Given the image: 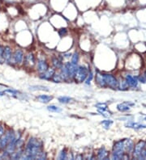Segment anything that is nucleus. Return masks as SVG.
Masks as SVG:
<instances>
[{
    "instance_id": "nucleus-1",
    "label": "nucleus",
    "mask_w": 146,
    "mask_h": 160,
    "mask_svg": "<svg viewBox=\"0 0 146 160\" xmlns=\"http://www.w3.org/2000/svg\"><path fill=\"white\" fill-rule=\"evenodd\" d=\"M42 142L36 138H30L28 142L24 155L22 156L21 159H37L38 155L42 152Z\"/></svg>"
},
{
    "instance_id": "nucleus-2",
    "label": "nucleus",
    "mask_w": 146,
    "mask_h": 160,
    "mask_svg": "<svg viewBox=\"0 0 146 160\" xmlns=\"http://www.w3.org/2000/svg\"><path fill=\"white\" fill-rule=\"evenodd\" d=\"M89 69L85 66H77L76 72L74 74L73 79L76 81V83H83L86 79L88 74H89Z\"/></svg>"
},
{
    "instance_id": "nucleus-3",
    "label": "nucleus",
    "mask_w": 146,
    "mask_h": 160,
    "mask_svg": "<svg viewBox=\"0 0 146 160\" xmlns=\"http://www.w3.org/2000/svg\"><path fill=\"white\" fill-rule=\"evenodd\" d=\"M102 75L106 85L109 86V87H111V88H115V87H116V86H117V82H116V79L114 78L112 75Z\"/></svg>"
},
{
    "instance_id": "nucleus-4",
    "label": "nucleus",
    "mask_w": 146,
    "mask_h": 160,
    "mask_svg": "<svg viewBox=\"0 0 146 160\" xmlns=\"http://www.w3.org/2000/svg\"><path fill=\"white\" fill-rule=\"evenodd\" d=\"M12 135H13V133L11 131L7 132L4 136L3 135V138L0 139V148L1 149H3V148L7 147V146L8 145L10 140H11Z\"/></svg>"
},
{
    "instance_id": "nucleus-5",
    "label": "nucleus",
    "mask_w": 146,
    "mask_h": 160,
    "mask_svg": "<svg viewBox=\"0 0 146 160\" xmlns=\"http://www.w3.org/2000/svg\"><path fill=\"white\" fill-rule=\"evenodd\" d=\"M24 59V54L20 49H16L15 51V53L13 54V61L15 63L17 64H20L23 62Z\"/></svg>"
},
{
    "instance_id": "nucleus-6",
    "label": "nucleus",
    "mask_w": 146,
    "mask_h": 160,
    "mask_svg": "<svg viewBox=\"0 0 146 160\" xmlns=\"http://www.w3.org/2000/svg\"><path fill=\"white\" fill-rule=\"evenodd\" d=\"M54 73H55L54 69H53V68H48L44 73H42V74L41 75L40 78L42 79L49 80L50 79H52V77H53Z\"/></svg>"
},
{
    "instance_id": "nucleus-7",
    "label": "nucleus",
    "mask_w": 146,
    "mask_h": 160,
    "mask_svg": "<svg viewBox=\"0 0 146 160\" xmlns=\"http://www.w3.org/2000/svg\"><path fill=\"white\" fill-rule=\"evenodd\" d=\"M65 66H66V68H67V71H68L69 77H70V78H73L74 74H75V72H76L78 66H77V65L72 64L71 62H67V63L65 64Z\"/></svg>"
},
{
    "instance_id": "nucleus-8",
    "label": "nucleus",
    "mask_w": 146,
    "mask_h": 160,
    "mask_svg": "<svg viewBox=\"0 0 146 160\" xmlns=\"http://www.w3.org/2000/svg\"><path fill=\"white\" fill-rule=\"evenodd\" d=\"M48 69V64L47 62L43 60V59H40L38 62V70L39 73L42 74L46 70Z\"/></svg>"
},
{
    "instance_id": "nucleus-9",
    "label": "nucleus",
    "mask_w": 146,
    "mask_h": 160,
    "mask_svg": "<svg viewBox=\"0 0 146 160\" xmlns=\"http://www.w3.org/2000/svg\"><path fill=\"white\" fill-rule=\"evenodd\" d=\"M3 58L5 62H9L11 58V49L9 46H6L3 48Z\"/></svg>"
},
{
    "instance_id": "nucleus-10",
    "label": "nucleus",
    "mask_w": 146,
    "mask_h": 160,
    "mask_svg": "<svg viewBox=\"0 0 146 160\" xmlns=\"http://www.w3.org/2000/svg\"><path fill=\"white\" fill-rule=\"evenodd\" d=\"M52 64L54 66V68L57 69H60L63 66V62H62V58H58V57H54L52 58Z\"/></svg>"
},
{
    "instance_id": "nucleus-11",
    "label": "nucleus",
    "mask_w": 146,
    "mask_h": 160,
    "mask_svg": "<svg viewBox=\"0 0 146 160\" xmlns=\"http://www.w3.org/2000/svg\"><path fill=\"white\" fill-rule=\"evenodd\" d=\"M96 82L98 85L102 87H106V85L105 83V81H104V79H103V75H99L97 74V76H96Z\"/></svg>"
},
{
    "instance_id": "nucleus-12",
    "label": "nucleus",
    "mask_w": 146,
    "mask_h": 160,
    "mask_svg": "<svg viewBox=\"0 0 146 160\" xmlns=\"http://www.w3.org/2000/svg\"><path fill=\"white\" fill-rule=\"evenodd\" d=\"M37 98H38L40 101L42 102V103H49V102L53 99L52 96H47V95H41V96H38Z\"/></svg>"
},
{
    "instance_id": "nucleus-13",
    "label": "nucleus",
    "mask_w": 146,
    "mask_h": 160,
    "mask_svg": "<svg viewBox=\"0 0 146 160\" xmlns=\"http://www.w3.org/2000/svg\"><path fill=\"white\" fill-rule=\"evenodd\" d=\"M106 156H107V152L106 151V150L104 149V148H102V149L98 151L97 158H98L99 159H104L106 158Z\"/></svg>"
},
{
    "instance_id": "nucleus-14",
    "label": "nucleus",
    "mask_w": 146,
    "mask_h": 160,
    "mask_svg": "<svg viewBox=\"0 0 146 160\" xmlns=\"http://www.w3.org/2000/svg\"><path fill=\"white\" fill-rule=\"evenodd\" d=\"M30 90L32 91H37V90H40V91H49L48 87H44V86H31L29 87Z\"/></svg>"
},
{
    "instance_id": "nucleus-15",
    "label": "nucleus",
    "mask_w": 146,
    "mask_h": 160,
    "mask_svg": "<svg viewBox=\"0 0 146 160\" xmlns=\"http://www.w3.org/2000/svg\"><path fill=\"white\" fill-rule=\"evenodd\" d=\"M26 62L30 66L35 64V58H34V56H33L32 53H28L26 56Z\"/></svg>"
},
{
    "instance_id": "nucleus-16",
    "label": "nucleus",
    "mask_w": 146,
    "mask_h": 160,
    "mask_svg": "<svg viewBox=\"0 0 146 160\" xmlns=\"http://www.w3.org/2000/svg\"><path fill=\"white\" fill-rule=\"evenodd\" d=\"M58 100L62 104H67V103H70L71 100H72V99L68 96H61Z\"/></svg>"
},
{
    "instance_id": "nucleus-17",
    "label": "nucleus",
    "mask_w": 146,
    "mask_h": 160,
    "mask_svg": "<svg viewBox=\"0 0 146 160\" xmlns=\"http://www.w3.org/2000/svg\"><path fill=\"white\" fill-rule=\"evenodd\" d=\"M47 109H48L50 112H61V108L59 107L55 106V105H50L47 107Z\"/></svg>"
},
{
    "instance_id": "nucleus-18",
    "label": "nucleus",
    "mask_w": 146,
    "mask_h": 160,
    "mask_svg": "<svg viewBox=\"0 0 146 160\" xmlns=\"http://www.w3.org/2000/svg\"><path fill=\"white\" fill-rule=\"evenodd\" d=\"M52 80L54 81V83H60V82L63 81V79H62L60 74H55V73H54L53 77H52Z\"/></svg>"
},
{
    "instance_id": "nucleus-19",
    "label": "nucleus",
    "mask_w": 146,
    "mask_h": 160,
    "mask_svg": "<svg viewBox=\"0 0 146 160\" xmlns=\"http://www.w3.org/2000/svg\"><path fill=\"white\" fill-rule=\"evenodd\" d=\"M78 60H79V54L78 53H75L72 56H71V63L74 65H77V62H78Z\"/></svg>"
},
{
    "instance_id": "nucleus-20",
    "label": "nucleus",
    "mask_w": 146,
    "mask_h": 160,
    "mask_svg": "<svg viewBox=\"0 0 146 160\" xmlns=\"http://www.w3.org/2000/svg\"><path fill=\"white\" fill-rule=\"evenodd\" d=\"M92 77H93V75H92V71H89V74H88V76H87L86 79H85V83L87 85L90 84V82L92 81Z\"/></svg>"
},
{
    "instance_id": "nucleus-21",
    "label": "nucleus",
    "mask_w": 146,
    "mask_h": 160,
    "mask_svg": "<svg viewBox=\"0 0 146 160\" xmlns=\"http://www.w3.org/2000/svg\"><path fill=\"white\" fill-rule=\"evenodd\" d=\"M59 159H67V154L66 153V150H63L60 152L59 155Z\"/></svg>"
},
{
    "instance_id": "nucleus-22",
    "label": "nucleus",
    "mask_w": 146,
    "mask_h": 160,
    "mask_svg": "<svg viewBox=\"0 0 146 160\" xmlns=\"http://www.w3.org/2000/svg\"><path fill=\"white\" fill-rule=\"evenodd\" d=\"M4 93H8L9 95H16V94H18L19 93V91H16V90H14V89H7L5 91H3Z\"/></svg>"
},
{
    "instance_id": "nucleus-23",
    "label": "nucleus",
    "mask_w": 146,
    "mask_h": 160,
    "mask_svg": "<svg viewBox=\"0 0 146 160\" xmlns=\"http://www.w3.org/2000/svg\"><path fill=\"white\" fill-rule=\"evenodd\" d=\"M111 123H112L111 121H102V125L105 128L107 129L108 127H110V125Z\"/></svg>"
},
{
    "instance_id": "nucleus-24",
    "label": "nucleus",
    "mask_w": 146,
    "mask_h": 160,
    "mask_svg": "<svg viewBox=\"0 0 146 160\" xmlns=\"http://www.w3.org/2000/svg\"><path fill=\"white\" fill-rule=\"evenodd\" d=\"M3 46H0V63H2L4 60H3Z\"/></svg>"
},
{
    "instance_id": "nucleus-25",
    "label": "nucleus",
    "mask_w": 146,
    "mask_h": 160,
    "mask_svg": "<svg viewBox=\"0 0 146 160\" xmlns=\"http://www.w3.org/2000/svg\"><path fill=\"white\" fill-rule=\"evenodd\" d=\"M96 107L97 108V109H106V105L105 104H97Z\"/></svg>"
},
{
    "instance_id": "nucleus-26",
    "label": "nucleus",
    "mask_w": 146,
    "mask_h": 160,
    "mask_svg": "<svg viewBox=\"0 0 146 160\" xmlns=\"http://www.w3.org/2000/svg\"><path fill=\"white\" fill-rule=\"evenodd\" d=\"M59 35L61 37H63V36H64V35L67 34V29H66V28H62V29H60L59 30Z\"/></svg>"
},
{
    "instance_id": "nucleus-27",
    "label": "nucleus",
    "mask_w": 146,
    "mask_h": 160,
    "mask_svg": "<svg viewBox=\"0 0 146 160\" xmlns=\"http://www.w3.org/2000/svg\"><path fill=\"white\" fill-rule=\"evenodd\" d=\"M4 134V129L3 126H0V138Z\"/></svg>"
},
{
    "instance_id": "nucleus-28",
    "label": "nucleus",
    "mask_w": 146,
    "mask_h": 160,
    "mask_svg": "<svg viewBox=\"0 0 146 160\" xmlns=\"http://www.w3.org/2000/svg\"><path fill=\"white\" fill-rule=\"evenodd\" d=\"M71 55V53H67V54H64V55H63V58H70Z\"/></svg>"
}]
</instances>
